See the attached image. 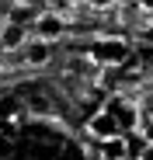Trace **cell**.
<instances>
[{
  "mask_svg": "<svg viewBox=\"0 0 153 160\" xmlns=\"http://www.w3.org/2000/svg\"><path fill=\"white\" fill-rule=\"evenodd\" d=\"M91 56H94V63H101V66H118V63L129 59V42H125V38H101V42L91 49Z\"/></svg>",
  "mask_w": 153,
  "mask_h": 160,
  "instance_id": "obj_1",
  "label": "cell"
},
{
  "mask_svg": "<svg viewBox=\"0 0 153 160\" xmlns=\"http://www.w3.org/2000/svg\"><path fill=\"white\" fill-rule=\"evenodd\" d=\"M87 132H91V136H97L101 143L111 139V136H122V129H118V122H115V115H111V112H97V115H91Z\"/></svg>",
  "mask_w": 153,
  "mask_h": 160,
  "instance_id": "obj_2",
  "label": "cell"
},
{
  "mask_svg": "<svg viewBox=\"0 0 153 160\" xmlns=\"http://www.w3.org/2000/svg\"><path fill=\"white\" fill-rule=\"evenodd\" d=\"M111 115H115V122H118V129H122V136L136 132V125H139V112L132 108L129 101H122V98H118V101H115V112H111Z\"/></svg>",
  "mask_w": 153,
  "mask_h": 160,
  "instance_id": "obj_3",
  "label": "cell"
},
{
  "mask_svg": "<svg viewBox=\"0 0 153 160\" xmlns=\"http://www.w3.org/2000/svg\"><path fill=\"white\" fill-rule=\"evenodd\" d=\"M28 38H24V28L17 21H7L4 28H0V49H24Z\"/></svg>",
  "mask_w": 153,
  "mask_h": 160,
  "instance_id": "obj_4",
  "label": "cell"
},
{
  "mask_svg": "<svg viewBox=\"0 0 153 160\" xmlns=\"http://www.w3.org/2000/svg\"><path fill=\"white\" fill-rule=\"evenodd\" d=\"M35 32H38V38H56L59 32H63V18L59 14H42L38 21H35Z\"/></svg>",
  "mask_w": 153,
  "mask_h": 160,
  "instance_id": "obj_5",
  "label": "cell"
},
{
  "mask_svg": "<svg viewBox=\"0 0 153 160\" xmlns=\"http://www.w3.org/2000/svg\"><path fill=\"white\" fill-rule=\"evenodd\" d=\"M125 143H129V157H136V160H146V157L153 153V143L143 136V132H129Z\"/></svg>",
  "mask_w": 153,
  "mask_h": 160,
  "instance_id": "obj_6",
  "label": "cell"
},
{
  "mask_svg": "<svg viewBox=\"0 0 153 160\" xmlns=\"http://www.w3.org/2000/svg\"><path fill=\"white\" fill-rule=\"evenodd\" d=\"M101 150H105L108 160H125V157H129V143H125V136H111V139H105V143H101Z\"/></svg>",
  "mask_w": 153,
  "mask_h": 160,
  "instance_id": "obj_7",
  "label": "cell"
},
{
  "mask_svg": "<svg viewBox=\"0 0 153 160\" xmlns=\"http://www.w3.org/2000/svg\"><path fill=\"white\" fill-rule=\"evenodd\" d=\"M24 56H28V63L42 66V63L49 59V42H45V38H35V42H28V45H24Z\"/></svg>",
  "mask_w": 153,
  "mask_h": 160,
  "instance_id": "obj_8",
  "label": "cell"
},
{
  "mask_svg": "<svg viewBox=\"0 0 153 160\" xmlns=\"http://www.w3.org/2000/svg\"><path fill=\"white\" fill-rule=\"evenodd\" d=\"M28 108H32V112H49V98H45V94H32V98H28Z\"/></svg>",
  "mask_w": 153,
  "mask_h": 160,
  "instance_id": "obj_9",
  "label": "cell"
},
{
  "mask_svg": "<svg viewBox=\"0 0 153 160\" xmlns=\"http://www.w3.org/2000/svg\"><path fill=\"white\" fill-rule=\"evenodd\" d=\"M87 4H91L94 11H108L111 4H118V0H87Z\"/></svg>",
  "mask_w": 153,
  "mask_h": 160,
  "instance_id": "obj_10",
  "label": "cell"
},
{
  "mask_svg": "<svg viewBox=\"0 0 153 160\" xmlns=\"http://www.w3.org/2000/svg\"><path fill=\"white\" fill-rule=\"evenodd\" d=\"M136 4H139L143 11H153V0H136Z\"/></svg>",
  "mask_w": 153,
  "mask_h": 160,
  "instance_id": "obj_11",
  "label": "cell"
},
{
  "mask_svg": "<svg viewBox=\"0 0 153 160\" xmlns=\"http://www.w3.org/2000/svg\"><path fill=\"white\" fill-rule=\"evenodd\" d=\"M118 4H136V0H118Z\"/></svg>",
  "mask_w": 153,
  "mask_h": 160,
  "instance_id": "obj_12",
  "label": "cell"
}]
</instances>
